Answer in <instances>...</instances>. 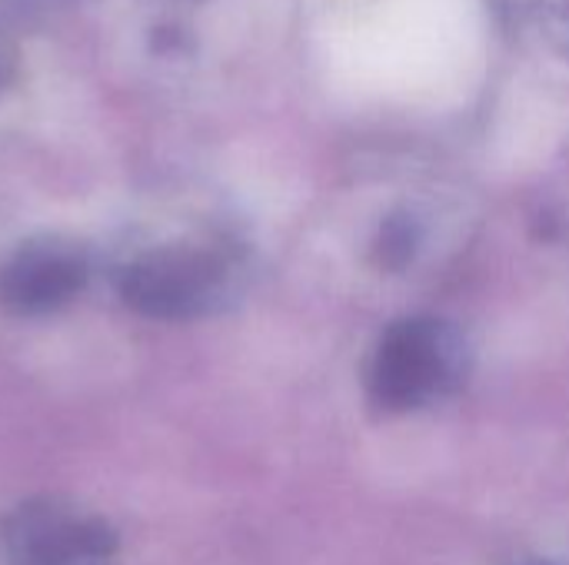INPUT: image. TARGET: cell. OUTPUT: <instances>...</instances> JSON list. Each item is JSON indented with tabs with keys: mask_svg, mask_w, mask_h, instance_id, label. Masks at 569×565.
Segmentation results:
<instances>
[{
	"mask_svg": "<svg viewBox=\"0 0 569 565\" xmlns=\"http://www.w3.org/2000/svg\"><path fill=\"white\" fill-rule=\"evenodd\" d=\"M240 280V260L210 243H163L113 270L120 303L147 320L187 323L217 313Z\"/></svg>",
	"mask_w": 569,
	"mask_h": 565,
	"instance_id": "cell-1",
	"label": "cell"
},
{
	"mask_svg": "<svg viewBox=\"0 0 569 565\" xmlns=\"http://www.w3.org/2000/svg\"><path fill=\"white\" fill-rule=\"evenodd\" d=\"M463 333L437 316H407L380 333L367 363V390L387 413H413L447 400L467 376Z\"/></svg>",
	"mask_w": 569,
	"mask_h": 565,
	"instance_id": "cell-2",
	"label": "cell"
},
{
	"mask_svg": "<svg viewBox=\"0 0 569 565\" xmlns=\"http://www.w3.org/2000/svg\"><path fill=\"white\" fill-rule=\"evenodd\" d=\"M117 553L110 519L63 496H30L0 519L3 565H113Z\"/></svg>",
	"mask_w": 569,
	"mask_h": 565,
	"instance_id": "cell-3",
	"label": "cell"
},
{
	"mask_svg": "<svg viewBox=\"0 0 569 565\" xmlns=\"http://www.w3.org/2000/svg\"><path fill=\"white\" fill-rule=\"evenodd\" d=\"M90 280V256L63 236L20 243L0 263V303L17 316H47L70 306Z\"/></svg>",
	"mask_w": 569,
	"mask_h": 565,
	"instance_id": "cell-4",
	"label": "cell"
},
{
	"mask_svg": "<svg viewBox=\"0 0 569 565\" xmlns=\"http://www.w3.org/2000/svg\"><path fill=\"white\" fill-rule=\"evenodd\" d=\"M520 565H553V563H520Z\"/></svg>",
	"mask_w": 569,
	"mask_h": 565,
	"instance_id": "cell-5",
	"label": "cell"
}]
</instances>
